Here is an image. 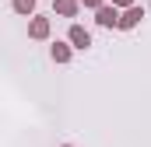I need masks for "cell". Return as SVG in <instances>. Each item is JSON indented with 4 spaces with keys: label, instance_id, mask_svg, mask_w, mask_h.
Masks as SVG:
<instances>
[{
    "label": "cell",
    "instance_id": "9c48e42d",
    "mask_svg": "<svg viewBox=\"0 0 151 147\" xmlns=\"http://www.w3.org/2000/svg\"><path fill=\"white\" fill-rule=\"evenodd\" d=\"M116 4H130V0H116Z\"/></svg>",
    "mask_w": 151,
    "mask_h": 147
},
{
    "label": "cell",
    "instance_id": "5b68a950",
    "mask_svg": "<svg viewBox=\"0 0 151 147\" xmlns=\"http://www.w3.org/2000/svg\"><path fill=\"white\" fill-rule=\"evenodd\" d=\"M46 32H49V25H46L42 18H39V21H32V35H35V39H42Z\"/></svg>",
    "mask_w": 151,
    "mask_h": 147
},
{
    "label": "cell",
    "instance_id": "52a82bcc",
    "mask_svg": "<svg viewBox=\"0 0 151 147\" xmlns=\"http://www.w3.org/2000/svg\"><path fill=\"white\" fill-rule=\"evenodd\" d=\"M14 7H18V11H21V14H28V11H32V7H35V0H14Z\"/></svg>",
    "mask_w": 151,
    "mask_h": 147
},
{
    "label": "cell",
    "instance_id": "6da1fadb",
    "mask_svg": "<svg viewBox=\"0 0 151 147\" xmlns=\"http://www.w3.org/2000/svg\"><path fill=\"white\" fill-rule=\"evenodd\" d=\"M70 42H74L77 49H84L91 39H88V32H84V28H77V25H74V28H70Z\"/></svg>",
    "mask_w": 151,
    "mask_h": 147
},
{
    "label": "cell",
    "instance_id": "3957f363",
    "mask_svg": "<svg viewBox=\"0 0 151 147\" xmlns=\"http://www.w3.org/2000/svg\"><path fill=\"white\" fill-rule=\"evenodd\" d=\"M137 21H141V11H137V7H130V11L119 18V25H123V28H130V25H137Z\"/></svg>",
    "mask_w": 151,
    "mask_h": 147
},
{
    "label": "cell",
    "instance_id": "ba28073f",
    "mask_svg": "<svg viewBox=\"0 0 151 147\" xmlns=\"http://www.w3.org/2000/svg\"><path fill=\"white\" fill-rule=\"evenodd\" d=\"M84 4H88V7H99V4H102V0H84Z\"/></svg>",
    "mask_w": 151,
    "mask_h": 147
},
{
    "label": "cell",
    "instance_id": "8992f818",
    "mask_svg": "<svg viewBox=\"0 0 151 147\" xmlns=\"http://www.w3.org/2000/svg\"><path fill=\"white\" fill-rule=\"evenodd\" d=\"M67 56H70V53H67V46H60V42H56V46H53V60H60V63H63Z\"/></svg>",
    "mask_w": 151,
    "mask_h": 147
},
{
    "label": "cell",
    "instance_id": "277c9868",
    "mask_svg": "<svg viewBox=\"0 0 151 147\" xmlns=\"http://www.w3.org/2000/svg\"><path fill=\"white\" fill-rule=\"evenodd\" d=\"M56 11H60V14H74L77 4H74V0H56Z\"/></svg>",
    "mask_w": 151,
    "mask_h": 147
},
{
    "label": "cell",
    "instance_id": "7a4b0ae2",
    "mask_svg": "<svg viewBox=\"0 0 151 147\" xmlns=\"http://www.w3.org/2000/svg\"><path fill=\"white\" fill-rule=\"evenodd\" d=\"M116 21H119V18H116L113 7H99V25H106V28H109V25H116Z\"/></svg>",
    "mask_w": 151,
    "mask_h": 147
}]
</instances>
